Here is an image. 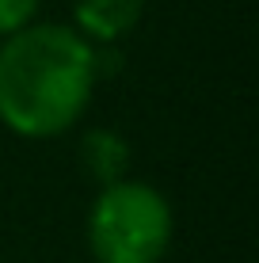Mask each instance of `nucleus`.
<instances>
[{"mask_svg":"<svg viewBox=\"0 0 259 263\" xmlns=\"http://www.w3.org/2000/svg\"><path fill=\"white\" fill-rule=\"evenodd\" d=\"M88 244L99 263H160L172 244V206L156 187L118 179L88 214Z\"/></svg>","mask_w":259,"mask_h":263,"instance_id":"f03ea898","label":"nucleus"},{"mask_svg":"<svg viewBox=\"0 0 259 263\" xmlns=\"http://www.w3.org/2000/svg\"><path fill=\"white\" fill-rule=\"evenodd\" d=\"M80 164L99 187H111L118 179H126L130 168V145L122 134L114 130H88L80 138Z\"/></svg>","mask_w":259,"mask_h":263,"instance_id":"20e7f679","label":"nucleus"},{"mask_svg":"<svg viewBox=\"0 0 259 263\" xmlns=\"http://www.w3.org/2000/svg\"><path fill=\"white\" fill-rule=\"evenodd\" d=\"M95 50L73 27L31 23L0 46V122L19 138H57L84 115Z\"/></svg>","mask_w":259,"mask_h":263,"instance_id":"f257e3e1","label":"nucleus"},{"mask_svg":"<svg viewBox=\"0 0 259 263\" xmlns=\"http://www.w3.org/2000/svg\"><path fill=\"white\" fill-rule=\"evenodd\" d=\"M145 0H73V15L80 27V39L118 42L137 27Z\"/></svg>","mask_w":259,"mask_h":263,"instance_id":"7ed1b4c3","label":"nucleus"},{"mask_svg":"<svg viewBox=\"0 0 259 263\" xmlns=\"http://www.w3.org/2000/svg\"><path fill=\"white\" fill-rule=\"evenodd\" d=\"M34 12H38V0H0V39L31 27Z\"/></svg>","mask_w":259,"mask_h":263,"instance_id":"39448f33","label":"nucleus"}]
</instances>
